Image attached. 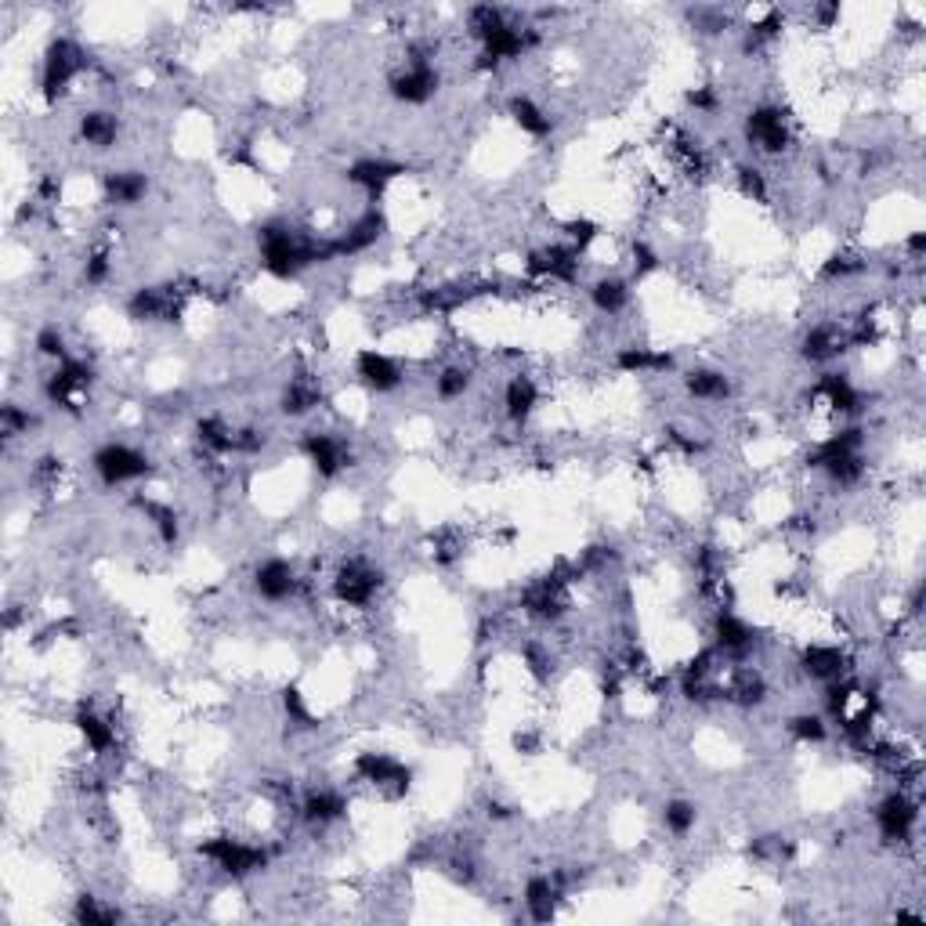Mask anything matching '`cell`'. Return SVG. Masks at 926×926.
<instances>
[{"label": "cell", "mask_w": 926, "mask_h": 926, "mask_svg": "<svg viewBox=\"0 0 926 926\" xmlns=\"http://www.w3.org/2000/svg\"><path fill=\"white\" fill-rule=\"evenodd\" d=\"M257 243H261V265L265 272H272L275 279H293L301 268L322 261V243L297 236L290 225L283 221H272L257 232Z\"/></svg>", "instance_id": "cell-1"}, {"label": "cell", "mask_w": 926, "mask_h": 926, "mask_svg": "<svg viewBox=\"0 0 926 926\" xmlns=\"http://www.w3.org/2000/svg\"><path fill=\"white\" fill-rule=\"evenodd\" d=\"M861 442H865V438H861L858 427H847V431H840V435L825 438V442L814 449V456H807V463L829 474L832 482L854 485L861 474H865V463H861Z\"/></svg>", "instance_id": "cell-2"}, {"label": "cell", "mask_w": 926, "mask_h": 926, "mask_svg": "<svg viewBox=\"0 0 926 926\" xmlns=\"http://www.w3.org/2000/svg\"><path fill=\"white\" fill-rule=\"evenodd\" d=\"M87 69V55L84 48L76 44V40L69 37H58L48 44V51H44V76H40V95L48 98V102H58V98L66 95L69 84H73L76 76Z\"/></svg>", "instance_id": "cell-3"}, {"label": "cell", "mask_w": 926, "mask_h": 926, "mask_svg": "<svg viewBox=\"0 0 926 926\" xmlns=\"http://www.w3.org/2000/svg\"><path fill=\"white\" fill-rule=\"evenodd\" d=\"M199 854L214 861V865L232 879L254 876V872H261L268 865L265 847L243 843V840H236V836H210V840L199 843Z\"/></svg>", "instance_id": "cell-4"}, {"label": "cell", "mask_w": 926, "mask_h": 926, "mask_svg": "<svg viewBox=\"0 0 926 926\" xmlns=\"http://www.w3.org/2000/svg\"><path fill=\"white\" fill-rule=\"evenodd\" d=\"M91 467H95V474L105 485H127V482H138V478H149L152 474L149 456L123 442H105L102 449H95Z\"/></svg>", "instance_id": "cell-5"}, {"label": "cell", "mask_w": 926, "mask_h": 926, "mask_svg": "<svg viewBox=\"0 0 926 926\" xmlns=\"http://www.w3.org/2000/svg\"><path fill=\"white\" fill-rule=\"evenodd\" d=\"M438 84H442V76H438V69L431 66L427 58H409L406 66L398 69V73H391V80H388L391 95L406 105L431 102V98L438 95Z\"/></svg>", "instance_id": "cell-6"}, {"label": "cell", "mask_w": 926, "mask_h": 926, "mask_svg": "<svg viewBox=\"0 0 926 926\" xmlns=\"http://www.w3.org/2000/svg\"><path fill=\"white\" fill-rule=\"evenodd\" d=\"M380 583H384V576H380L377 568L366 565V561H344L341 568H337V576H333V594H337V601L348 608H366L373 597H377Z\"/></svg>", "instance_id": "cell-7"}, {"label": "cell", "mask_w": 926, "mask_h": 926, "mask_svg": "<svg viewBox=\"0 0 926 926\" xmlns=\"http://www.w3.org/2000/svg\"><path fill=\"white\" fill-rule=\"evenodd\" d=\"M916 822H919V804L912 796L890 793L879 800L876 825H879V836L887 843H908L912 840V832H916Z\"/></svg>", "instance_id": "cell-8"}, {"label": "cell", "mask_w": 926, "mask_h": 926, "mask_svg": "<svg viewBox=\"0 0 926 926\" xmlns=\"http://www.w3.org/2000/svg\"><path fill=\"white\" fill-rule=\"evenodd\" d=\"M746 138L749 145H756L760 152H782L789 145V127H785L782 109L775 105H756L753 113L746 116Z\"/></svg>", "instance_id": "cell-9"}, {"label": "cell", "mask_w": 926, "mask_h": 926, "mask_svg": "<svg viewBox=\"0 0 926 926\" xmlns=\"http://www.w3.org/2000/svg\"><path fill=\"white\" fill-rule=\"evenodd\" d=\"M131 319L138 322H178L181 319V297L174 286H142L127 304Z\"/></svg>", "instance_id": "cell-10"}, {"label": "cell", "mask_w": 926, "mask_h": 926, "mask_svg": "<svg viewBox=\"0 0 926 926\" xmlns=\"http://www.w3.org/2000/svg\"><path fill=\"white\" fill-rule=\"evenodd\" d=\"M355 771H359L362 782L377 785V789H395V793H406L409 782H413V771L388 753H362L355 760Z\"/></svg>", "instance_id": "cell-11"}, {"label": "cell", "mask_w": 926, "mask_h": 926, "mask_svg": "<svg viewBox=\"0 0 926 926\" xmlns=\"http://www.w3.org/2000/svg\"><path fill=\"white\" fill-rule=\"evenodd\" d=\"M380 236H384V214L369 210V214H362L344 236L322 243V250H326V261H333V257H355V254H362V250H369Z\"/></svg>", "instance_id": "cell-12"}, {"label": "cell", "mask_w": 926, "mask_h": 926, "mask_svg": "<svg viewBox=\"0 0 926 926\" xmlns=\"http://www.w3.org/2000/svg\"><path fill=\"white\" fill-rule=\"evenodd\" d=\"M301 453L308 456V463H312L322 478H337V474L351 463L341 438L326 435V431H308V435L301 438Z\"/></svg>", "instance_id": "cell-13"}, {"label": "cell", "mask_w": 926, "mask_h": 926, "mask_svg": "<svg viewBox=\"0 0 926 926\" xmlns=\"http://www.w3.org/2000/svg\"><path fill=\"white\" fill-rule=\"evenodd\" d=\"M485 51H482V69H496L500 62H511V58H521L525 51L536 44V37H532L529 29L514 26V22H503L500 29H492L489 37L482 40Z\"/></svg>", "instance_id": "cell-14"}, {"label": "cell", "mask_w": 926, "mask_h": 926, "mask_svg": "<svg viewBox=\"0 0 926 926\" xmlns=\"http://www.w3.org/2000/svg\"><path fill=\"white\" fill-rule=\"evenodd\" d=\"M254 590L257 597H265L272 605H283L297 594V572H293L290 561L283 558H268L254 568Z\"/></svg>", "instance_id": "cell-15"}, {"label": "cell", "mask_w": 926, "mask_h": 926, "mask_svg": "<svg viewBox=\"0 0 926 926\" xmlns=\"http://www.w3.org/2000/svg\"><path fill=\"white\" fill-rule=\"evenodd\" d=\"M355 377L366 384L369 391H377V395H388V391H395L398 384H402V369H398L395 359H388L384 351H359V359H355Z\"/></svg>", "instance_id": "cell-16"}, {"label": "cell", "mask_w": 926, "mask_h": 926, "mask_svg": "<svg viewBox=\"0 0 926 926\" xmlns=\"http://www.w3.org/2000/svg\"><path fill=\"white\" fill-rule=\"evenodd\" d=\"M87 384H91V369L84 366V362H73L66 359L62 366L55 369V377L48 380V398L55 402V406L69 409V413H76V402H80V395L87 391Z\"/></svg>", "instance_id": "cell-17"}, {"label": "cell", "mask_w": 926, "mask_h": 926, "mask_svg": "<svg viewBox=\"0 0 926 926\" xmlns=\"http://www.w3.org/2000/svg\"><path fill=\"white\" fill-rule=\"evenodd\" d=\"M525 268H529L532 275H547V279L572 283L579 275V254L572 246H543V250H532Z\"/></svg>", "instance_id": "cell-18"}, {"label": "cell", "mask_w": 926, "mask_h": 926, "mask_svg": "<svg viewBox=\"0 0 926 926\" xmlns=\"http://www.w3.org/2000/svg\"><path fill=\"white\" fill-rule=\"evenodd\" d=\"M406 171H409L406 163H395V160H355L348 167V181L351 185H359V189H366L369 196H380L391 181L402 178Z\"/></svg>", "instance_id": "cell-19"}, {"label": "cell", "mask_w": 926, "mask_h": 926, "mask_svg": "<svg viewBox=\"0 0 926 926\" xmlns=\"http://www.w3.org/2000/svg\"><path fill=\"white\" fill-rule=\"evenodd\" d=\"M713 641H717L720 652L742 655V652H749V648H753L756 630L746 623V619H738L735 612H728V608H720L717 619H713Z\"/></svg>", "instance_id": "cell-20"}, {"label": "cell", "mask_w": 926, "mask_h": 926, "mask_svg": "<svg viewBox=\"0 0 926 926\" xmlns=\"http://www.w3.org/2000/svg\"><path fill=\"white\" fill-rule=\"evenodd\" d=\"M800 670L811 677V681H840L843 670H847V655L840 652V648H832V644H811V648H804V655H800Z\"/></svg>", "instance_id": "cell-21"}, {"label": "cell", "mask_w": 926, "mask_h": 926, "mask_svg": "<svg viewBox=\"0 0 926 926\" xmlns=\"http://www.w3.org/2000/svg\"><path fill=\"white\" fill-rule=\"evenodd\" d=\"M102 192H105V203H113V207H134V203H142L145 192H149V178H145L142 171H113V174H105Z\"/></svg>", "instance_id": "cell-22"}, {"label": "cell", "mask_w": 926, "mask_h": 926, "mask_svg": "<svg viewBox=\"0 0 926 926\" xmlns=\"http://www.w3.org/2000/svg\"><path fill=\"white\" fill-rule=\"evenodd\" d=\"M673 351H655V348H637V344H630V348H619V355H615V369H623V373H666V369H673Z\"/></svg>", "instance_id": "cell-23"}, {"label": "cell", "mask_w": 926, "mask_h": 926, "mask_svg": "<svg viewBox=\"0 0 926 926\" xmlns=\"http://www.w3.org/2000/svg\"><path fill=\"white\" fill-rule=\"evenodd\" d=\"M344 811H348V800H344L341 793H333V789H315V793L304 796V804H301L304 822H312V825L337 822V818H344Z\"/></svg>", "instance_id": "cell-24"}, {"label": "cell", "mask_w": 926, "mask_h": 926, "mask_svg": "<svg viewBox=\"0 0 926 926\" xmlns=\"http://www.w3.org/2000/svg\"><path fill=\"white\" fill-rule=\"evenodd\" d=\"M503 406H507V416L514 424H525L539 406V388L532 384V377H521V373L511 377V384L503 391Z\"/></svg>", "instance_id": "cell-25"}, {"label": "cell", "mask_w": 926, "mask_h": 926, "mask_svg": "<svg viewBox=\"0 0 926 926\" xmlns=\"http://www.w3.org/2000/svg\"><path fill=\"white\" fill-rule=\"evenodd\" d=\"M507 109H511V120L518 123L525 134H532V138H547V134L554 131V120L547 116V109L532 102L529 95H514Z\"/></svg>", "instance_id": "cell-26"}, {"label": "cell", "mask_w": 926, "mask_h": 926, "mask_svg": "<svg viewBox=\"0 0 926 926\" xmlns=\"http://www.w3.org/2000/svg\"><path fill=\"white\" fill-rule=\"evenodd\" d=\"M558 883L550 876H532L529 883H525V908H529V916L536 919V923H547V919H554V901H558Z\"/></svg>", "instance_id": "cell-27"}, {"label": "cell", "mask_w": 926, "mask_h": 926, "mask_svg": "<svg viewBox=\"0 0 926 926\" xmlns=\"http://www.w3.org/2000/svg\"><path fill=\"white\" fill-rule=\"evenodd\" d=\"M525 608L536 619H561L565 615V597H561L558 579H543V583L532 586L529 594H525Z\"/></svg>", "instance_id": "cell-28"}, {"label": "cell", "mask_w": 926, "mask_h": 926, "mask_svg": "<svg viewBox=\"0 0 926 926\" xmlns=\"http://www.w3.org/2000/svg\"><path fill=\"white\" fill-rule=\"evenodd\" d=\"M684 388L699 402H724L731 395V380L724 373H717V369H691L688 377H684Z\"/></svg>", "instance_id": "cell-29"}, {"label": "cell", "mask_w": 926, "mask_h": 926, "mask_svg": "<svg viewBox=\"0 0 926 926\" xmlns=\"http://www.w3.org/2000/svg\"><path fill=\"white\" fill-rule=\"evenodd\" d=\"M814 395H822L825 402H829L836 413H858V402L861 395L854 391V384L843 373H825L822 380H818V388H814Z\"/></svg>", "instance_id": "cell-30"}, {"label": "cell", "mask_w": 926, "mask_h": 926, "mask_svg": "<svg viewBox=\"0 0 926 926\" xmlns=\"http://www.w3.org/2000/svg\"><path fill=\"white\" fill-rule=\"evenodd\" d=\"M80 138L87 145H95V149H109L120 138V120L113 113H102V109L98 113H84L80 116Z\"/></svg>", "instance_id": "cell-31"}, {"label": "cell", "mask_w": 926, "mask_h": 926, "mask_svg": "<svg viewBox=\"0 0 926 926\" xmlns=\"http://www.w3.org/2000/svg\"><path fill=\"white\" fill-rule=\"evenodd\" d=\"M843 344H851V341H847L836 326H814L804 337V348L800 351H804L807 362H825V359H832V355H840Z\"/></svg>", "instance_id": "cell-32"}, {"label": "cell", "mask_w": 926, "mask_h": 926, "mask_svg": "<svg viewBox=\"0 0 926 926\" xmlns=\"http://www.w3.org/2000/svg\"><path fill=\"white\" fill-rule=\"evenodd\" d=\"M590 301L601 315H623L630 304V286L623 279H597L590 286Z\"/></svg>", "instance_id": "cell-33"}, {"label": "cell", "mask_w": 926, "mask_h": 926, "mask_svg": "<svg viewBox=\"0 0 926 926\" xmlns=\"http://www.w3.org/2000/svg\"><path fill=\"white\" fill-rule=\"evenodd\" d=\"M196 435H199V442L207 445L210 453H239V431H232L225 420H218V416L199 420Z\"/></svg>", "instance_id": "cell-34"}, {"label": "cell", "mask_w": 926, "mask_h": 926, "mask_svg": "<svg viewBox=\"0 0 926 926\" xmlns=\"http://www.w3.org/2000/svg\"><path fill=\"white\" fill-rule=\"evenodd\" d=\"M76 731L84 735V742L95 749V753H109V749L116 746L113 724H105L98 713H87V709H84V713H76Z\"/></svg>", "instance_id": "cell-35"}, {"label": "cell", "mask_w": 926, "mask_h": 926, "mask_svg": "<svg viewBox=\"0 0 926 926\" xmlns=\"http://www.w3.org/2000/svg\"><path fill=\"white\" fill-rule=\"evenodd\" d=\"M315 406H319V388L304 384V380H293L290 388L283 391V402H279V409H283L286 416H304V413H312Z\"/></svg>", "instance_id": "cell-36"}, {"label": "cell", "mask_w": 926, "mask_h": 926, "mask_svg": "<svg viewBox=\"0 0 926 926\" xmlns=\"http://www.w3.org/2000/svg\"><path fill=\"white\" fill-rule=\"evenodd\" d=\"M695 822H699V807L691 804V800H670V804L662 807V825L673 836H688L695 829Z\"/></svg>", "instance_id": "cell-37"}, {"label": "cell", "mask_w": 926, "mask_h": 926, "mask_svg": "<svg viewBox=\"0 0 926 926\" xmlns=\"http://www.w3.org/2000/svg\"><path fill=\"white\" fill-rule=\"evenodd\" d=\"M467 388H471V369L463 366H445L435 377V395L442 402H456V398L467 395Z\"/></svg>", "instance_id": "cell-38"}, {"label": "cell", "mask_w": 926, "mask_h": 926, "mask_svg": "<svg viewBox=\"0 0 926 926\" xmlns=\"http://www.w3.org/2000/svg\"><path fill=\"white\" fill-rule=\"evenodd\" d=\"M728 699H735L738 706H760L767 699V684L760 673H738V681L724 691Z\"/></svg>", "instance_id": "cell-39"}, {"label": "cell", "mask_w": 926, "mask_h": 926, "mask_svg": "<svg viewBox=\"0 0 926 926\" xmlns=\"http://www.w3.org/2000/svg\"><path fill=\"white\" fill-rule=\"evenodd\" d=\"M503 22H507V15H503L496 4H474V8L467 11V26H471V33L478 40H485L492 29H500Z\"/></svg>", "instance_id": "cell-40"}, {"label": "cell", "mask_w": 926, "mask_h": 926, "mask_svg": "<svg viewBox=\"0 0 926 926\" xmlns=\"http://www.w3.org/2000/svg\"><path fill=\"white\" fill-rule=\"evenodd\" d=\"M789 735L796 738V742H807V746H818V742H825V735H829V728H825V720L818 717V713H796L793 720H789Z\"/></svg>", "instance_id": "cell-41"}, {"label": "cell", "mask_w": 926, "mask_h": 926, "mask_svg": "<svg viewBox=\"0 0 926 926\" xmlns=\"http://www.w3.org/2000/svg\"><path fill=\"white\" fill-rule=\"evenodd\" d=\"M73 919H76V923H91V926H109V923H116V919H120V912H116V908H102V905H98V898L84 894V898H76Z\"/></svg>", "instance_id": "cell-42"}, {"label": "cell", "mask_w": 926, "mask_h": 926, "mask_svg": "<svg viewBox=\"0 0 926 926\" xmlns=\"http://www.w3.org/2000/svg\"><path fill=\"white\" fill-rule=\"evenodd\" d=\"M782 26H785V15L778 8H771L764 19L749 26V48H753V44H767V40H775L778 33H782Z\"/></svg>", "instance_id": "cell-43"}, {"label": "cell", "mask_w": 926, "mask_h": 926, "mask_svg": "<svg viewBox=\"0 0 926 926\" xmlns=\"http://www.w3.org/2000/svg\"><path fill=\"white\" fill-rule=\"evenodd\" d=\"M145 511H149L152 525H156V532H160L163 543L174 547V543H178V514H174L171 507H156V503H149Z\"/></svg>", "instance_id": "cell-44"}, {"label": "cell", "mask_w": 926, "mask_h": 926, "mask_svg": "<svg viewBox=\"0 0 926 926\" xmlns=\"http://www.w3.org/2000/svg\"><path fill=\"white\" fill-rule=\"evenodd\" d=\"M37 351L40 355H48V359H58V362H66L69 359V351H66V337L55 330V326H44V330L37 333Z\"/></svg>", "instance_id": "cell-45"}, {"label": "cell", "mask_w": 926, "mask_h": 926, "mask_svg": "<svg viewBox=\"0 0 926 926\" xmlns=\"http://www.w3.org/2000/svg\"><path fill=\"white\" fill-rule=\"evenodd\" d=\"M565 236H568V246L576 250V254H583L586 246L597 239V225L586 218H576V221H565Z\"/></svg>", "instance_id": "cell-46"}, {"label": "cell", "mask_w": 926, "mask_h": 926, "mask_svg": "<svg viewBox=\"0 0 926 926\" xmlns=\"http://www.w3.org/2000/svg\"><path fill=\"white\" fill-rule=\"evenodd\" d=\"M29 424H33V416H29L26 409L11 406V402L0 409V431H4V438L22 435V431H29Z\"/></svg>", "instance_id": "cell-47"}, {"label": "cell", "mask_w": 926, "mask_h": 926, "mask_svg": "<svg viewBox=\"0 0 926 926\" xmlns=\"http://www.w3.org/2000/svg\"><path fill=\"white\" fill-rule=\"evenodd\" d=\"M861 268H865V261H858L854 254H832L822 265V275L825 279H843V275H858Z\"/></svg>", "instance_id": "cell-48"}, {"label": "cell", "mask_w": 926, "mask_h": 926, "mask_svg": "<svg viewBox=\"0 0 926 926\" xmlns=\"http://www.w3.org/2000/svg\"><path fill=\"white\" fill-rule=\"evenodd\" d=\"M109 254L105 250H98V254H91L87 257V265H84V279H87V286H102L105 279H109Z\"/></svg>", "instance_id": "cell-49"}, {"label": "cell", "mask_w": 926, "mask_h": 926, "mask_svg": "<svg viewBox=\"0 0 926 926\" xmlns=\"http://www.w3.org/2000/svg\"><path fill=\"white\" fill-rule=\"evenodd\" d=\"M283 706H286V717L297 720V724H304L308 728V720H312V713H308V702H304V695L297 688H286L283 691Z\"/></svg>", "instance_id": "cell-50"}, {"label": "cell", "mask_w": 926, "mask_h": 926, "mask_svg": "<svg viewBox=\"0 0 926 926\" xmlns=\"http://www.w3.org/2000/svg\"><path fill=\"white\" fill-rule=\"evenodd\" d=\"M738 185H742V192H746V196L767 199V181H764V174L756 171V167H738Z\"/></svg>", "instance_id": "cell-51"}, {"label": "cell", "mask_w": 926, "mask_h": 926, "mask_svg": "<svg viewBox=\"0 0 926 926\" xmlns=\"http://www.w3.org/2000/svg\"><path fill=\"white\" fill-rule=\"evenodd\" d=\"M688 105L691 109H699V113H713L720 105V95L713 87H695V91H688Z\"/></svg>", "instance_id": "cell-52"}, {"label": "cell", "mask_w": 926, "mask_h": 926, "mask_svg": "<svg viewBox=\"0 0 926 926\" xmlns=\"http://www.w3.org/2000/svg\"><path fill=\"white\" fill-rule=\"evenodd\" d=\"M525 662H529V670H532V677H536V681H547V677H550V670H547L550 662H547V655L539 652L536 644H529V648H525Z\"/></svg>", "instance_id": "cell-53"}, {"label": "cell", "mask_w": 926, "mask_h": 926, "mask_svg": "<svg viewBox=\"0 0 926 926\" xmlns=\"http://www.w3.org/2000/svg\"><path fill=\"white\" fill-rule=\"evenodd\" d=\"M634 265L637 272H655L659 268V254L648 243H634Z\"/></svg>", "instance_id": "cell-54"}, {"label": "cell", "mask_w": 926, "mask_h": 926, "mask_svg": "<svg viewBox=\"0 0 926 926\" xmlns=\"http://www.w3.org/2000/svg\"><path fill=\"white\" fill-rule=\"evenodd\" d=\"M905 250L912 257H923L926 254V232H912V236L905 239Z\"/></svg>", "instance_id": "cell-55"}, {"label": "cell", "mask_w": 926, "mask_h": 926, "mask_svg": "<svg viewBox=\"0 0 926 926\" xmlns=\"http://www.w3.org/2000/svg\"><path fill=\"white\" fill-rule=\"evenodd\" d=\"M814 15L822 19V26H832V22L840 19V4H822V8H814Z\"/></svg>", "instance_id": "cell-56"}, {"label": "cell", "mask_w": 926, "mask_h": 926, "mask_svg": "<svg viewBox=\"0 0 926 926\" xmlns=\"http://www.w3.org/2000/svg\"><path fill=\"white\" fill-rule=\"evenodd\" d=\"M489 818H496V822H503V818H511L514 814V807H507V804H489Z\"/></svg>", "instance_id": "cell-57"}]
</instances>
